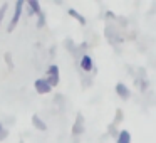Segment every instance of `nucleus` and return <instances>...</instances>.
<instances>
[{"label": "nucleus", "instance_id": "obj_1", "mask_svg": "<svg viewBox=\"0 0 156 143\" xmlns=\"http://www.w3.org/2000/svg\"><path fill=\"white\" fill-rule=\"evenodd\" d=\"M22 9H24V0H17V4H15V12H14V15H12V20H10V24H9V27H7L9 32H12L15 29V25L19 24V19H20V15H22Z\"/></svg>", "mask_w": 156, "mask_h": 143}, {"label": "nucleus", "instance_id": "obj_2", "mask_svg": "<svg viewBox=\"0 0 156 143\" xmlns=\"http://www.w3.org/2000/svg\"><path fill=\"white\" fill-rule=\"evenodd\" d=\"M45 81H47L51 86H57V84H59V68H57L55 64L49 66V69H47V78H45Z\"/></svg>", "mask_w": 156, "mask_h": 143}, {"label": "nucleus", "instance_id": "obj_5", "mask_svg": "<svg viewBox=\"0 0 156 143\" xmlns=\"http://www.w3.org/2000/svg\"><path fill=\"white\" fill-rule=\"evenodd\" d=\"M81 68H82V71H86V72H89L92 68H94L92 59H91V56H89V54H84L81 57Z\"/></svg>", "mask_w": 156, "mask_h": 143}, {"label": "nucleus", "instance_id": "obj_4", "mask_svg": "<svg viewBox=\"0 0 156 143\" xmlns=\"http://www.w3.org/2000/svg\"><path fill=\"white\" fill-rule=\"evenodd\" d=\"M116 93H118V94L121 96L122 99H128V98H129V94H131L129 88L124 84V82H118V84H116Z\"/></svg>", "mask_w": 156, "mask_h": 143}, {"label": "nucleus", "instance_id": "obj_9", "mask_svg": "<svg viewBox=\"0 0 156 143\" xmlns=\"http://www.w3.org/2000/svg\"><path fill=\"white\" fill-rule=\"evenodd\" d=\"M5 10H7V4H4L2 9H0V24H2V20H4V17H5Z\"/></svg>", "mask_w": 156, "mask_h": 143}, {"label": "nucleus", "instance_id": "obj_3", "mask_svg": "<svg viewBox=\"0 0 156 143\" xmlns=\"http://www.w3.org/2000/svg\"><path fill=\"white\" fill-rule=\"evenodd\" d=\"M34 88L39 94H49V93L52 91V86L45 81V78H39L37 81L34 82Z\"/></svg>", "mask_w": 156, "mask_h": 143}, {"label": "nucleus", "instance_id": "obj_8", "mask_svg": "<svg viewBox=\"0 0 156 143\" xmlns=\"http://www.w3.org/2000/svg\"><path fill=\"white\" fill-rule=\"evenodd\" d=\"M118 143H131V135L128 130H122L118 135Z\"/></svg>", "mask_w": 156, "mask_h": 143}, {"label": "nucleus", "instance_id": "obj_7", "mask_svg": "<svg viewBox=\"0 0 156 143\" xmlns=\"http://www.w3.org/2000/svg\"><path fill=\"white\" fill-rule=\"evenodd\" d=\"M67 14H69V15H71V17H72V19H76V20H77V22H79V24H82V25H86V19H84V17H82V15H81V14H79V12H77V10H74V9H67Z\"/></svg>", "mask_w": 156, "mask_h": 143}, {"label": "nucleus", "instance_id": "obj_10", "mask_svg": "<svg viewBox=\"0 0 156 143\" xmlns=\"http://www.w3.org/2000/svg\"><path fill=\"white\" fill-rule=\"evenodd\" d=\"M5 136H7V130L2 126V123H0V140H4Z\"/></svg>", "mask_w": 156, "mask_h": 143}, {"label": "nucleus", "instance_id": "obj_6", "mask_svg": "<svg viewBox=\"0 0 156 143\" xmlns=\"http://www.w3.org/2000/svg\"><path fill=\"white\" fill-rule=\"evenodd\" d=\"M32 123H34V126H35L37 130H42V131H45V130H47V125L42 121L39 115H34V116H32Z\"/></svg>", "mask_w": 156, "mask_h": 143}]
</instances>
